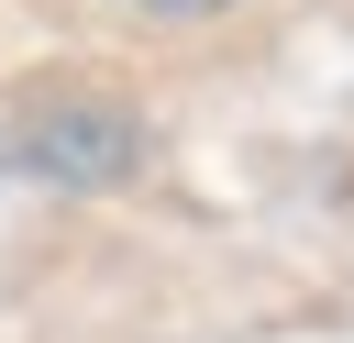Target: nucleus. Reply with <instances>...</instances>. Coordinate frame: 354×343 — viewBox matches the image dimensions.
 Wrapping results in <instances>:
<instances>
[{"label": "nucleus", "instance_id": "obj_3", "mask_svg": "<svg viewBox=\"0 0 354 343\" xmlns=\"http://www.w3.org/2000/svg\"><path fill=\"white\" fill-rule=\"evenodd\" d=\"M0 166H11V155H0Z\"/></svg>", "mask_w": 354, "mask_h": 343}, {"label": "nucleus", "instance_id": "obj_1", "mask_svg": "<svg viewBox=\"0 0 354 343\" xmlns=\"http://www.w3.org/2000/svg\"><path fill=\"white\" fill-rule=\"evenodd\" d=\"M0 155H22L44 188H122L144 166V111L111 89H22Z\"/></svg>", "mask_w": 354, "mask_h": 343}, {"label": "nucleus", "instance_id": "obj_2", "mask_svg": "<svg viewBox=\"0 0 354 343\" xmlns=\"http://www.w3.org/2000/svg\"><path fill=\"white\" fill-rule=\"evenodd\" d=\"M133 11H155V22H210V11H232V0H133Z\"/></svg>", "mask_w": 354, "mask_h": 343}]
</instances>
